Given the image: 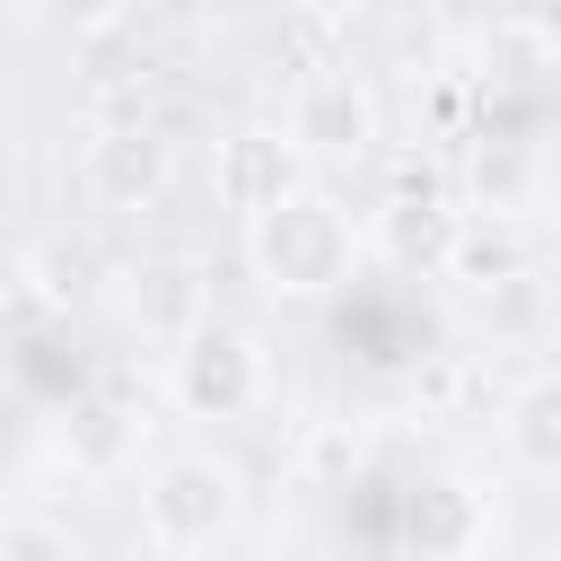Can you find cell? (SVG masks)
Here are the masks:
<instances>
[{
	"mask_svg": "<svg viewBox=\"0 0 561 561\" xmlns=\"http://www.w3.org/2000/svg\"><path fill=\"white\" fill-rule=\"evenodd\" d=\"M359 254H368V228H359V210H351L342 193H324V184L289 193L272 219L245 228V263H254V280H263L272 298H289V307L333 298V289L359 272Z\"/></svg>",
	"mask_w": 561,
	"mask_h": 561,
	"instance_id": "obj_1",
	"label": "cell"
},
{
	"mask_svg": "<svg viewBox=\"0 0 561 561\" xmlns=\"http://www.w3.org/2000/svg\"><path fill=\"white\" fill-rule=\"evenodd\" d=\"M535 561H561V543H552V552H535Z\"/></svg>",
	"mask_w": 561,
	"mask_h": 561,
	"instance_id": "obj_15",
	"label": "cell"
},
{
	"mask_svg": "<svg viewBox=\"0 0 561 561\" xmlns=\"http://www.w3.org/2000/svg\"><path fill=\"white\" fill-rule=\"evenodd\" d=\"M473 561H491V552H473Z\"/></svg>",
	"mask_w": 561,
	"mask_h": 561,
	"instance_id": "obj_16",
	"label": "cell"
},
{
	"mask_svg": "<svg viewBox=\"0 0 561 561\" xmlns=\"http://www.w3.org/2000/svg\"><path fill=\"white\" fill-rule=\"evenodd\" d=\"M263 386H272V359H263L254 324L210 316L202 333H184V342L167 351V403H175L184 421H245V412L263 403Z\"/></svg>",
	"mask_w": 561,
	"mask_h": 561,
	"instance_id": "obj_3",
	"label": "cell"
},
{
	"mask_svg": "<svg viewBox=\"0 0 561 561\" xmlns=\"http://www.w3.org/2000/svg\"><path fill=\"white\" fill-rule=\"evenodd\" d=\"M473 526H482V500H473V482H438V491H421V535H430L438 552L473 561Z\"/></svg>",
	"mask_w": 561,
	"mask_h": 561,
	"instance_id": "obj_12",
	"label": "cell"
},
{
	"mask_svg": "<svg viewBox=\"0 0 561 561\" xmlns=\"http://www.w3.org/2000/svg\"><path fill=\"white\" fill-rule=\"evenodd\" d=\"M0 561H88V552L53 517H0Z\"/></svg>",
	"mask_w": 561,
	"mask_h": 561,
	"instance_id": "obj_13",
	"label": "cell"
},
{
	"mask_svg": "<svg viewBox=\"0 0 561 561\" xmlns=\"http://www.w3.org/2000/svg\"><path fill=\"white\" fill-rule=\"evenodd\" d=\"M123 307H131V324H140L149 342L175 351L184 333L210 324V272H202L193 254H149V263L123 272Z\"/></svg>",
	"mask_w": 561,
	"mask_h": 561,
	"instance_id": "obj_7",
	"label": "cell"
},
{
	"mask_svg": "<svg viewBox=\"0 0 561 561\" xmlns=\"http://www.w3.org/2000/svg\"><path fill=\"white\" fill-rule=\"evenodd\" d=\"M500 447H508L526 473H552V482H561V368H535L526 386H508V403H500Z\"/></svg>",
	"mask_w": 561,
	"mask_h": 561,
	"instance_id": "obj_9",
	"label": "cell"
},
{
	"mask_svg": "<svg viewBox=\"0 0 561 561\" xmlns=\"http://www.w3.org/2000/svg\"><path fill=\"white\" fill-rule=\"evenodd\" d=\"M526 272H535V245H526L517 219H465L456 245H447V280H465V289H500V280H526Z\"/></svg>",
	"mask_w": 561,
	"mask_h": 561,
	"instance_id": "obj_10",
	"label": "cell"
},
{
	"mask_svg": "<svg viewBox=\"0 0 561 561\" xmlns=\"http://www.w3.org/2000/svg\"><path fill=\"white\" fill-rule=\"evenodd\" d=\"M280 131L298 140L307 167H316V158H359V149H377V96H368L351 70H316V79H298Z\"/></svg>",
	"mask_w": 561,
	"mask_h": 561,
	"instance_id": "obj_6",
	"label": "cell"
},
{
	"mask_svg": "<svg viewBox=\"0 0 561 561\" xmlns=\"http://www.w3.org/2000/svg\"><path fill=\"white\" fill-rule=\"evenodd\" d=\"M456 228H465V210L421 175H403L386 202H377V245H386V263H403V272H447V245H456Z\"/></svg>",
	"mask_w": 561,
	"mask_h": 561,
	"instance_id": "obj_8",
	"label": "cell"
},
{
	"mask_svg": "<svg viewBox=\"0 0 561 561\" xmlns=\"http://www.w3.org/2000/svg\"><path fill=\"white\" fill-rule=\"evenodd\" d=\"M237 517H245V473L219 447H175V456H158L140 473V535H149V552H175V561L210 552V543L237 535Z\"/></svg>",
	"mask_w": 561,
	"mask_h": 561,
	"instance_id": "obj_2",
	"label": "cell"
},
{
	"mask_svg": "<svg viewBox=\"0 0 561 561\" xmlns=\"http://www.w3.org/2000/svg\"><path fill=\"white\" fill-rule=\"evenodd\" d=\"M96 245L88 237H70V228H53V237H35L26 245V289L44 298V307H79L88 289H96Z\"/></svg>",
	"mask_w": 561,
	"mask_h": 561,
	"instance_id": "obj_11",
	"label": "cell"
},
{
	"mask_svg": "<svg viewBox=\"0 0 561 561\" xmlns=\"http://www.w3.org/2000/svg\"><path fill=\"white\" fill-rule=\"evenodd\" d=\"M307 465H316V473H342V465H359V430H324V438L307 447Z\"/></svg>",
	"mask_w": 561,
	"mask_h": 561,
	"instance_id": "obj_14",
	"label": "cell"
},
{
	"mask_svg": "<svg viewBox=\"0 0 561 561\" xmlns=\"http://www.w3.org/2000/svg\"><path fill=\"white\" fill-rule=\"evenodd\" d=\"M79 184H88L96 210H158L167 184H175V140L158 123H140V114L96 123L88 149H79Z\"/></svg>",
	"mask_w": 561,
	"mask_h": 561,
	"instance_id": "obj_5",
	"label": "cell"
},
{
	"mask_svg": "<svg viewBox=\"0 0 561 561\" xmlns=\"http://www.w3.org/2000/svg\"><path fill=\"white\" fill-rule=\"evenodd\" d=\"M316 184V167L298 158V140L280 131V123H228L219 131V149H210V202L228 210V219H272L289 193H307Z\"/></svg>",
	"mask_w": 561,
	"mask_h": 561,
	"instance_id": "obj_4",
	"label": "cell"
}]
</instances>
